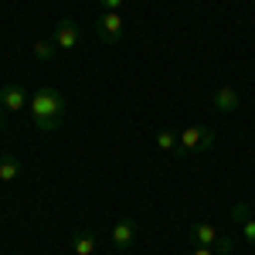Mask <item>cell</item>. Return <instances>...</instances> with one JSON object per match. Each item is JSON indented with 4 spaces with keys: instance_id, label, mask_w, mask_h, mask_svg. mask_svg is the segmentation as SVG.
<instances>
[{
    "instance_id": "cell-1",
    "label": "cell",
    "mask_w": 255,
    "mask_h": 255,
    "mask_svg": "<svg viewBox=\"0 0 255 255\" xmlns=\"http://www.w3.org/2000/svg\"><path fill=\"white\" fill-rule=\"evenodd\" d=\"M27 109H31V123L38 126L41 133H55L65 123V96L58 89H51V85L38 89L31 96V102H27Z\"/></svg>"
},
{
    "instance_id": "cell-2",
    "label": "cell",
    "mask_w": 255,
    "mask_h": 255,
    "mask_svg": "<svg viewBox=\"0 0 255 255\" xmlns=\"http://www.w3.org/2000/svg\"><path fill=\"white\" fill-rule=\"evenodd\" d=\"M211 146H215V133H211L208 126H187V129H180V136H177V157L204 153V150H211Z\"/></svg>"
},
{
    "instance_id": "cell-3",
    "label": "cell",
    "mask_w": 255,
    "mask_h": 255,
    "mask_svg": "<svg viewBox=\"0 0 255 255\" xmlns=\"http://www.w3.org/2000/svg\"><path fill=\"white\" fill-rule=\"evenodd\" d=\"M96 34L106 44H119V38H123V17H119V10H102V17L96 20Z\"/></svg>"
},
{
    "instance_id": "cell-4",
    "label": "cell",
    "mask_w": 255,
    "mask_h": 255,
    "mask_svg": "<svg viewBox=\"0 0 255 255\" xmlns=\"http://www.w3.org/2000/svg\"><path fill=\"white\" fill-rule=\"evenodd\" d=\"M109 238H113V245H116L119 252H126V249L139 238V225L133 221V218H119L116 225H113V232H109Z\"/></svg>"
},
{
    "instance_id": "cell-5",
    "label": "cell",
    "mask_w": 255,
    "mask_h": 255,
    "mask_svg": "<svg viewBox=\"0 0 255 255\" xmlns=\"http://www.w3.org/2000/svg\"><path fill=\"white\" fill-rule=\"evenodd\" d=\"M55 44H58V48H65V51H72V48H79V41H82V34H79V24H75V20H61L58 27H55Z\"/></svg>"
},
{
    "instance_id": "cell-6",
    "label": "cell",
    "mask_w": 255,
    "mask_h": 255,
    "mask_svg": "<svg viewBox=\"0 0 255 255\" xmlns=\"http://www.w3.org/2000/svg\"><path fill=\"white\" fill-rule=\"evenodd\" d=\"M27 102H31V96H27L20 85H3V89H0V106H3V109H10V113L24 109Z\"/></svg>"
},
{
    "instance_id": "cell-7",
    "label": "cell",
    "mask_w": 255,
    "mask_h": 255,
    "mask_svg": "<svg viewBox=\"0 0 255 255\" xmlns=\"http://www.w3.org/2000/svg\"><path fill=\"white\" fill-rule=\"evenodd\" d=\"M211 109H215V113H235V109H238V92L232 89V85L215 89V96H211Z\"/></svg>"
},
{
    "instance_id": "cell-8",
    "label": "cell",
    "mask_w": 255,
    "mask_h": 255,
    "mask_svg": "<svg viewBox=\"0 0 255 255\" xmlns=\"http://www.w3.org/2000/svg\"><path fill=\"white\" fill-rule=\"evenodd\" d=\"M96 232H89V228H79L75 235H72V249L75 255H96Z\"/></svg>"
},
{
    "instance_id": "cell-9",
    "label": "cell",
    "mask_w": 255,
    "mask_h": 255,
    "mask_svg": "<svg viewBox=\"0 0 255 255\" xmlns=\"http://www.w3.org/2000/svg\"><path fill=\"white\" fill-rule=\"evenodd\" d=\"M191 238H194L197 245H215L221 235H218V228L211 221H194V225H191Z\"/></svg>"
},
{
    "instance_id": "cell-10",
    "label": "cell",
    "mask_w": 255,
    "mask_h": 255,
    "mask_svg": "<svg viewBox=\"0 0 255 255\" xmlns=\"http://www.w3.org/2000/svg\"><path fill=\"white\" fill-rule=\"evenodd\" d=\"M17 177H20V160L17 157H3L0 160V180H3V184H14Z\"/></svg>"
},
{
    "instance_id": "cell-11",
    "label": "cell",
    "mask_w": 255,
    "mask_h": 255,
    "mask_svg": "<svg viewBox=\"0 0 255 255\" xmlns=\"http://www.w3.org/2000/svg\"><path fill=\"white\" fill-rule=\"evenodd\" d=\"M55 51H58L55 41H34V58H38V61H51V58H55Z\"/></svg>"
},
{
    "instance_id": "cell-12",
    "label": "cell",
    "mask_w": 255,
    "mask_h": 255,
    "mask_svg": "<svg viewBox=\"0 0 255 255\" xmlns=\"http://www.w3.org/2000/svg\"><path fill=\"white\" fill-rule=\"evenodd\" d=\"M157 146L163 150V153H177V136H174V129H160V133H157Z\"/></svg>"
},
{
    "instance_id": "cell-13",
    "label": "cell",
    "mask_w": 255,
    "mask_h": 255,
    "mask_svg": "<svg viewBox=\"0 0 255 255\" xmlns=\"http://www.w3.org/2000/svg\"><path fill=\"white\" fill-rule=\"evenodd\" d=\"M232 218H235L238 225H242L245 218H252V204H249V201H238L235 208H232Z\"/></svg>"
},
{
    "instance_id": "cell-14",
    "label": "cell",
    "mask_w": 255,
    "mask_h": 255,
    "mask_svg": "<svg viewBox=\"0 0 255 255\" xmlns=\"http://www.w3.org/2000/svg\"><path fill=\"white\" fill-rule=\"evenodd\" d=\"M242 238L255 245V218H245V221H242Z\"/></svg>"
},
{
    "instance_id": "cell-15",
    "label": "cell",
    "mask_w": 255,
    "mask_h": 255,
    "mask_svg": "<svg viewBox=\"0 0 255 255\" xmlns=\"http://www.w3.org/2000/svg\"><path fill=\"white\" fill-rule=\"evenodd\" d=\"M215 245H218V255H232V252H235V242H232L228 235H221Z\"/></svg>"
},
{
    "instance_id": "cell-16",
    "label": "cell",
    "mask_w": 255,
    "mask_h": 255,
    "mask_svg": "<svg viewBox=\"0 0 255 255\" xmlns=\"http://www.w3.org/2000/svg\"><path fill=\"white\" fill-rule=\"evenodd\" d=\"M99 3H102L106 10H119V7H123V0H99Z\"/></svg>"
},
{
    "instance_id": "cell-17",
    "label": "cell",
    "mask_w": 255,
    "mask_h": 255,
    "mask_svg": "<svg viewBox=\"0 0 255 255\" xmlns=\"http://www.w3.org/2000/svg\"><path fill=\"white\" fill-rule=\"evenodd\" d=\"M187 255H215V252H211V245H197L194 252H187Z\"/></svg>"
},
{
    "instance_id": "cell-18",
    "label": "cell",
    "mask_w": 255,
    "mask_h": 255,
    "mask_svg": "<svg viewBox=\"0 0 255 255\" xmlns=\"http://www.w3.org/2000/svg\"><path fill=\"white\" fill-rule=\"evenodd\" d=\"M3 113H7V109H3V106H0V126H3Z\"/></svg>"
}]
</instances>
